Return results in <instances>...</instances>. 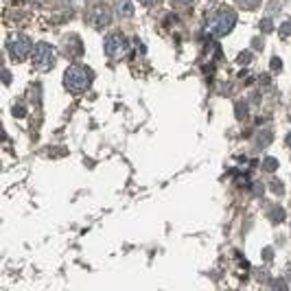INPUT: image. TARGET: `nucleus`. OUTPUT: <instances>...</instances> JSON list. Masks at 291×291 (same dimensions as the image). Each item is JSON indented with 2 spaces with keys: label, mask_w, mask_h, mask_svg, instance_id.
Segmentation results:
<instances>
[{
  "label": "nucleus",
  "mask_w": 291,
  "mask_h": 291,
  "mask_svg": "<svg viewBox=\"0 0 291 291\" xmlns=\"http://www.w3.org/2000/svg\"><path fill=\"white\" fill-rule=\"evenodd\" d=\"M92 79H94V73H92L88 66H81V64L68 66L64 73V85H66V90L73 92V94H81L83 90H88Z\"/></svg>",
  "instance_id": "f257e3e1"
},
{
  "label": "nucleus",
  "mask_w": 291,
  "mask_h": 291,
  "mask_svg": "<svg viewBox=\"0 0 291 291\" xmlns=\"http://www.w3.org/2000/svg\"><path fill=\"white\" fill-rule=\"evenodd\" d=\"M234 24H237V13L230 7H223L219 11H214L212 18L208 20V31L214 38H223V35H228L234 29Z\"/></svg>",
  "instance_id": "f03ea898"
},
{
  "label": "nucleus",
  "mask_w": 291,
  "mask_h": 291,
  "mask_svg": "<svg viewBox=\"0 0 291 291\" xmlns=\"http://www.w3.org/2000/svg\"><path fill=\"white\" fill-rule=\"evenodd\" d=\"M33 66L35 70H40V73H48V70L55 68V61H57V55H55V48L50 44L46 42H40L35 46L33 50Z\"/></svg>",
  "instance_id": "7ed1b4c3"
},
{
  "label": "nucleus",
  "mask_w": 291,
  "mask_h": 291,
  "mask_svg": "<svg viewBox=\"0 0 291 291\" xmlns=\"http://www.w3.org/2000/svg\"><path fill=\"white\" fill-rule=\"evenodd\" d=\"M103 48H105V55L110 59H121V57H125V55L129 53V40L116 31V33H110L105 38Z\"/></svg>",
  "instance_id": "20e7f679"
},
{
  "label": "nucleus",
  "mask_w": 291,
  "mask_h": 291,
  "mask_svg": "<svg viewBox=\"0 0 291 291\" xmlns=\"http://www.w3.org/2000/svg\"><path fill=\"white\" fill-rule=\"evenodd\" d=\"M7 50H9V55H11V59L22 61L31 55L33 42H31L27 35H13V38H9V42H7Z\"/></svg>",
  "instance_id": "39448f33"
},
{
  "label": "nucleus",
  "mask_w": 291,
  "mask_h": 291,
  "mask_svg": "<svg viewBox=\"0 0 291 291\" xmlns=\"http://www.w3.org/2000/svg\"><path fill=\"white\" fill-rule=\"evenodd\" d=\"M85 20H88L90 27H94V29H105L107 24L112 22V11L105 7V4H96V7L90 9V13L85 15Z\"/></svg>",
  "instance_id": "423d86ee"
},
{
  "label": "nucleus",
  "mask_w": 291,
  "mask_h": 291,
  "mask_svg": "<svg viewBox=\"0 0 291 291\" xmlns=\"http://www.w3.org/2000/svg\"><path fill=\"white\" fill-rule=\"evenodd\" d=\"M61 53L66 55L68 59H77L83 55V42H81L79 35H66L64 40H61Z\"/></svg>",
  "instance_id": "0eeeda50"
},
{
  "label": "nucleus",
  "mask_w": 291,
  "mask_h": 291,
  "mask_svg": "<svg viewBox=\"0 0 291 291\" xmlns=\"http://www.w3.org/2000/svg\"><path fill=\"white\" fill-rule=\"evenodd\" d=\"M114 9L121 18H129L134 13V7H131V0H114Z\"/></svg>",
  "instance_id": "6e6552de"
},
{
  "label": "nucleus",
  "mask_w": 291,
  "mask_h": 291,
  "mask_svg": "<svg viewBox=\"0 0 291 291\" xmlns=\"http://www.w3.org/2000/svg\"><path fill=\"white\" fill-rule=\"evenodd\" d=\"M263 168L265 171H269V173H274L276 168H278V160L272 156H267V158H263Z\"/></svg>",
  "instance_id": "1a4fd4ad"
},
{
  "label": "nucleus",
  "mask_w": 291,
  "mask_h": 291,
  "mask_svg": "<svg viewBox=\"0 0 291 291\" xmlns=\"http://www.w3.org/2000/svg\"><path fill=\"white\" fill-rule=\"evenodd\" d=\"M269 219H272V221H283V219H285V210L280 206H274L272 212H269Z\"/></svg>",
  "instance_id": "9d476101"
},
{
  "label": "nucleus",
  "mask_w": 291,
  "mask_h": 291,
  "mask_svg": "<svg viewBox=\"0 0 291 291\" xmlns=\"http://www.w3.org/2000/svg\"><path fill=\"white\" fill-rule=\"evenodd\" d=\"M239 2V7H243V9H248V11H252V9H256L258 4H260V0H237Z\"/></svg>",
  "instance_id": "9b49d317"
},
{
  "label": "nucleus",
  "mask_w": 291,
  "mask_h": 291,
  "mask_svg": "<svg viewBox=\"0 0 291 291\" xmlns=\"http://www.w3.org/2000/svg\"><path fill=\"white\" fill-rule=\"evenodd\" d=\"M260 31H263V33H272V31H274V22L269 18H265L263 22H260Z\"/></svg>",
  "instance_id": "f8f14e48"
},
{
  "label": "nucleus",
  "mask_w": 291,
  "mask_h": 291,
  "mask_svg": "<svg viewBox=\"0 0 291 291\" xmlns=\"http://www.w3.org/2000/svg\"><path fill=\"white\" fill-rule=\"evenodd\" d=\"M269 142H272V134H269V131H265V136H258L256 145L260 147V145H269Z\"/></svg>",
  "instance_id": "ddd939ff"
},
{
  "label": "nucleus",
  "mask_w": 291,
  "mask_h": 291,
  "mask_svg": "<svg viewBox=\"0 0 291 291\" xmlns=\"http://www.w3.org/2000/svg\"><path fill=\"white\" fill-rule=\"evenodd\" d=\"M272 191L276 193V195H283V193H285V188H283V182L274 180V182H272Z\"/></svg>",
  "instance_id": "4468645a"
},
{
  "label": "nucleus",
  "mask_w": 291,
  "mask_h": 291,
  "mask_svg": "<svg viewBox=\"0 0 291 291\" xmlns=\"http://www.w3.org/2000/svg\"><path fill=\"white\" fill-rule=\"evenodd\" d=\"M280 35H291V20L280 24Z\"/></svg>",
  "instance_id": "2eb2a0df"
},
{
  "label": "nucleus",
  "mask_w": 291,
  "mask_h": 291,
  "mask_svg": "<svg viewBox=\"0 0 291 291\" xmlns=\"http://www.w3.org/2000/svg\"><path fill=\"white\" fill-rule=\"evenodd\" d=\"M280 68H283V61H280L278 57H272V70L276 73V70H280Z\"/></svg>",
  "instance_id": "dca6fc26"
},
{
  "label": "nucleus",
  "mask_w": 291,
  "mask_h": 291,
  "mask_svg": "<svg viewBox=\"0 0 291 291\" xmlns=\"http://www.w3.org/2000/svg\"><path fill=\"white\" fill-rule=\"evenodd\" d=\"M249 59H252V53H241L239 55V64H248Z\"/></svg>",
  "instance_id": "f3484780"
},
{
  "label": "nucleus",
  "mask_w": 291,
  "mask_h": 291,
  "mask_svg": "<svg viewBox=\"0 0 291 291\" xmlns=\"http://www.w3.org/2000/svg\"><path fill=\"white\" fill-rule=\"evenodd\" d=\"M193 0H173V4H180V7H188Z\"/></svg>",
  "instance_id": "a211bd4d"
},
{
  "label": "nucleus",
  "mask_w": 291,
  "mask_h": 291,
  "mask_svg": "<svg viewBox=\"0 0 291 291\" xmlns=\"http://www.w3.org/2000/svg\"><path fill=\"white\" fill-rule=\"evenodd\" d=\"M13 114H15V116H22V114H24V107H22V105H15V107H13Z\"/></svg>",
  "instance_id": "6ab92c4d"
},
{
  "label": "nucleus",
  "mask_w": 291,
  "mask_h": 291,
  "mask_svg": "<svg viewBox=\"0 0 291 291\" xmlns=\"http://www.w3.org/2000/svg\"><path fill=\"white\" fill-rule=\"evenodd\" d=\"M140 4H145V7H151V4H156V2H160V0H138Z\"/></svg>",
  "instance_id": "aec40b11"
},
{
  "label": "nucleus",
  "mask_w": 291,
  "mask_h": 291,
  "mask_svg": "<svg viewBox=\"0 0 291 291\" xmlns=\"http://www.w3.org/2000/svg\"><path fill=\"white\" fill-rule=\"evenodd\" d=\"M265 260H272V249H265Z\"/></svg>",
  "instance_id": "412c9836"
},
{
  "label": "nucleus",
  "mask_w": 291,
  "mask_h": 291,
  "mask_svg": "<svg viewBox=\"0 0 291 291\" xmlns=\"http://www.w3.org/2000/svg\"><path fill=\"white\" fill-rule=\"evenodd\" d=\"M2 77H4V83H9V79H11V75H9L7 70H4V73H2Z\"/></svg>",
  "instance_id": "4be33fe9"
},
{
  "label": "nucleus",
  "mask_w": 291,
  "mask_h": 291,
  "mask_svg": "<svg viewBox=\"0 0 291 291\" xmlns=\"http://www.w3.org/2000/svg\"><path fill=\"white\" fill-rule=\"evenodd\" d=\"M287 145H289V147H291V134H289V136H287Z\"/></svg>",
  "instance_id": "5701e85b"
},
{
  "label": "nucleus",
  "mask_w": 291,
  "mask_h": 291,
  "mask_svg": "<svg viewBox=\"0 0 291 291\" xmlns=\"http://www.w3.org/2000/svg\"><path fill=\"white\" fill-rule=\"evenodd\" d=\"M289 119H291V116H289Z\"/></svg>",
  "instance_id": "b1692460"
}]
</instances>
